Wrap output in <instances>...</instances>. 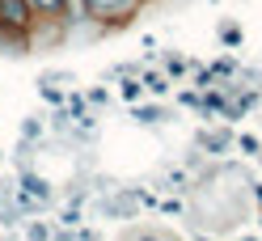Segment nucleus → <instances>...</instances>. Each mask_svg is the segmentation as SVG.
<instances>
[{"instance_id":"20e7f679","label":"nucleus","mask_w":262,"mask_h":241,"mask_svg":"<svg viewBox=\"0 0 262 241\" xmlns=\"http://www.w3.org/2000/svg\"><path fill=\"white\" fill-rule=\"evenodd\" d=\"M26 195L42 203V199H47V186H42V182H34V178H26Z\"/></svg>"},{"instance_id":"7ed1b4c3","label":"nucleus","mask_w":262,"mask_h":241,"mask_svg":"<svg viewBox=\"0 0 262 241\" xmlns=\"http://www.w3.org/2000/svg\"><path fill=\"white\" fill-rule=\"evenodd\" d=\"M26 5H30V9H38V13H59L68 0H26Z\"/></svg>"},{"instance_id":"f03ea898","label":"nucleus","mask_w":262,"mask_h":241,"mask_svg":"<svg viewBox=\"0 0 262 241\" xmlns=\"http://www.w3.org/2000/svg\"><path fill=\"white\" fill-rule=\"evenodd\" d=\"M85 5H89L93 13H119V9L131 5V0H85Z\"/></svg>"},{"instance_id":"f257e3e1","label":"nucleus","mask_w":262,"mask_h":241,"mask_svg":"<svg viewBox=\"0 0 262 241\" xmlns=\"http://www.w3.org/2000/svg\"><path fill=\"white\" fill-rule=\"evenodd\" d=\"M30 17H34V9H30L26 0H0V26H9V30H26Z\"/></svg>"}]
</instances>
